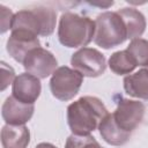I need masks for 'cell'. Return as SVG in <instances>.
I'll return each instance as SVG.
<instances>
[{
	"label": "cell",
	"instance_id": "6da1fadb",
	"mask_svg": "<svg viewBox=\"0 0 148 148\" xmlns=\"http://www.w3.org/2000/svg\"><path fill=\"white\" fill-rule=\"evenodd\" d=\"M104 103L95 96H83L67 106V123L73 134L89 135L108 114Z\"/></svg>",
	"mask_w": 148,
	"mask_h": 148
},
{
	"label": "cell",
	"instance_id": "7a4b0ae2",
	"mask_svg": "<svg viewBox=\"0 0 148 148\" xmlns=\"http://www.w3.org/2000/svg\"><path fill=\"white\" fill-rule=\"evenodd\" d=\"M95 28V21L90 17L66 12L59 20L58 39L60 44L66 47L82 49L94 39Z\"/></svg>",
	"mask_w": 148,
	"mask_h": 148
},
{
	"label": "cell",
	"instance_id": "3957f363",
	"mask_svg": "<svg viewBox=\"0 0 148 148\" xmlns=\"http://www.w3.org/2000/svg\"><path fill=\"white\" fill-rule=\"evenodd\" d=\"M57 23V13L46 6H34L14 14L12 31H23L36 36H50Z\"/></svg>",
	"mask_w": 148,
	"mask_h": 148
},
{
	"label": "cell",
	"instance_id": "277c9868",
	"mask_svg": "<svg viewBox=\"0 0 148 148\" xmlns=\"http://www.w3.org/2000/svg\"><path fill=\"white\" fill-rule=\"evenodd\" d=\"M94 42L102 49L109 50L123 44L127 39V31L117 12H104L95 20Z\"/></svg>",
	"mask_w": 148,
	"mask_h": 148
},
{
	"label": "cell",
	"instance_id": "5b68a950",
	"mask_svg": "<svg viewBox=\"0 0 148 148\" xmlns=\"http://www.w3.org/2000/svg\"><path fill=\"white\" fill-rule=\"evenodd\" d=\"M83 83V76L75 69L61 66L56 69L50 79V90L59 101L67 102L74 98Z\"/></svg>",
	"mask_w": 148,
	"mask_h": 148
},
{
	"label": "cell",
	"instance_id": "8992f818",
	"mask_svg": "<svg viewBox=\"0 0 148 148\" xmlns=\"http://www.w3.org/2000/svg\"><path fill=\"white\" fill-rule=\"evenodd\" d=\"M71 65L73 69L87 77H98L106 69L105 57L92 47H82L74 52L71 58Z\"/></svg>",
	"mask_w": 148,
	"mask_h": 148
},
{
	"label": "cell",
	"instance_id": "52a82bcc",
	"mask_svg": "<svg viewBox=\"0 0 148 148\" xmlns=\"http://www.w3.org/2000/svg\"><path fill=\"white\" fill-rule=\"evenodd\" d=\"M146 108L142 102L119 97L112 113L116 124L124 131L132 133L142 121Z\"/></svg>",
	"mask_w": 148,
	"mask_h": 148
},
{
	"label": "cell",
	"instance_id": "ba28073f",
	"mask_svg": "<svg viewBox=\"0 0 148 148\" xmlns=\"http://www.w3.org/2000/svg\"><path fill=\"white\" fill-rule=\"evenodd\" d=\"M22 65L27 73L32 74L38 79H46L58 68L56 57L42 46L31 50L24 58Z\"/></svg>",
	"mask_w": 148,
	"mask_h": 148
},
{
	"label": "cell",
	"instance_id": "9c48e42d",
	"mask_svg": "<svg viewBox=\"0 0 148 148\" xmlns=\"http://www.w3.org/2000/svg\"><path fill=\"white\" fill-rule=\"evenodd\" d=\"M39 80L40 79L27 72L18 74L12 84V96L23 103L34 104L42 92V84Z\"/></svg>",
	"mask_w": 148,
	"mask_h": 148
},
{
	"label": "cell",
	"instance_id": "30bf717a",
	"mask_svg": "<svg viewBox=\"0 0 148 148\" xmlns=\"http://www.w3.org/2000/svg\"><path fill=\"white\" fill-rule=\"evenodd\" d=\"M36 47H40L38 36L23 31H12L6 45L9 56L20 64H23L27 54Z\"/></svg>",
	"mask_w": 148,
	"mask_h": 148
},
{
	"label": "cell",
	"instance_id": "8fae6325",
	"mask_svg": "<svg viewBox=\"0 0 148 148\" xmlns=\"http://www.w3.org/2000/svg\"><path fill=\"white\" fill-rule=\"evenodd\" d=\"M34 111V104H27L16 99L14 96H9L2 104L1 116L8 125H25L31 119Z\"/></svg>",
	"mask_w": 148,
	"mask_h": 148
},
{
	"label": "cell",
	"instance_id": "7c38bea8",
	"mask_svg": "<svg viewBox=\"0 0 148 148\" xmlns=\"http://www.w3.org/2000/svg\"><path fill=\"white\" fill-rule=\"evenodd\" d=\"M117 13L125 24L128 39L133 40L135 38H140L143 35L147 27V22L145 15L140 10L132 7H125L117 10Z\"/></svg>",
	"mask_w": 148,
	"mask_h": 148
},
{
	"label": "cell",
	"instance_id": "4fadbf2b",
	"mask_svg": "<svg viewBox=\"0 0 148 148\" xmlns=\"http://www.w3.org/2000/svg\"><path fill=\"white\" fill-rule=\"evenodd\" d=\"M30 143V131L25 125H8L1 130L2 148H27Z\"/></svg>",
	"mask_w": 148,
	"mask_h": 148
},
{
	"label": "cell",
	"instance_id": "5bb4252c",
	"mask_svg": "<svg viewBox=\"0 0 148 148\" xmlns=\"http://www.w3.org/2000/svg\"><path fill=\"white\" fill-rule=\"evenodd\" d=\"M98 130L102 139L111 146H123L128 141L131 136L130 132L121 130L116 124L112 113H108L105 116V118L101 121Z\"/></svg>",
	"mask_w": 148,
	"mask_h": 148
},
{
	"label": "cell",
	"instance_id": "9a60e30c",
	"mask_svg": "<svg viewBox=\"0 0 148 148\" xmlns=\"http://www.w3.org/2000/svg\"><path fill=\"white\" fill-rule=\"evenodd\" d=\"M124 89L127 95L148 101V69L141 68L138 72L124 77Z\"/></svg>",
	"mask_w": 148,
	"mask_h": 148
},
{
	"label": "cell",
	"instance_id": "2e32d148",
	"mask_svg": "<svg viewBox=\"0 0 148 148\" xmlns=\"http://www.w3.org/2000/svg\"><path fill=\"white\" fill-rule=\"evenodd\" d=\"M108 65L110 69L117 75H130L136 67L134 59L127 50H121L112 53L109 58Z\"/></svg>",
	"mask_w": 148,
	"mask_h": 148
},
{
	"label": "cell",
	"instance_id": "e0dca14e",
	"mask_svg": "<svg viewBox=\"0 0 148 148\" xmlns=\"http://www.w3.org/2000/svg\"><path fill=\"white\" fill-rule=\"evenodd\" d=\"M134 59L136 66H148V40L143 38H135L131 40L126 49Z\"/></svg>",
	"mask_w": 148,
	"mask_h": 148
},
{
	"label": "cell",
	"instance_id": "ac0fdd59",
	"mask_svg": "<svg viewBox=\"0 0 148 148\" xmlns=\"http://www.w3.org/2000/svg\"><path fill=\"white\" fill-rule=\"evenodd\" d=\"M65 148H104L102 147L98 141L89 135H75L72 134L67 138Z\"/></svg>",
	"mask_w": 148,
	"mask_h": 148
},
{
	"label": "cell",
	"instance_id": "d6986e66",
	"mask_svg": "<svg viewBox=\"0 0 148 148\" xmlns=\"http://www.w3.org/2000/svg\"><path fill=\"white\" fill-rule=\"evenodd\" d=\"M15 79L16 76L14 69L5 61H1V90H5L10 83L13 84Z\"/></svg>",
	"mask_w": 148,
	"mask_h": 148
},
{
	"label": "cell",
	"instance_id": "ffe728a7",
	"mask_svg": "<svg viewBox=\"0 0 148 148\" xmlns=\"http://www.w3.org/2000/svg\"><path fill=\"white\" fill-rule=\"evenodd\" d=\"M0 15H1V34H5L7 30L12 28L14 14L9 8L5 7L3 5H0Z\"/></svg>",
	"mask_w": 148,
	"mask_h": 148
},
{
	"label": "cell",
	"instance_id": "44dd1931",
	"mask_svg": "<svg viewBox=\"0 0 148 148\" xmlns=\"http://www.w3.org/2000/svg\"><path fill=\"white\" fill-rule=\"evenodd\" d=\"M89 3L91 5V6H97V7H102V8H108V7H110V6H112L113 5V1H106V2H91V1H89Z\"/></svg>",
	"mask_w": 148,
	"mask_h": 148
},
{
	"label": "cell",
	"instance_id": "7402d4cb",
	"mask_svg": "<svg viewBox=\"0 0 148 148\" xmlns=\"http://www.w3.org/2000/svg\"><path fill=\"white\" fill-rule=\"evenodd\" d=\"M35 148H58V147L52 145V143H50V142H40Z\"/></svg>",
	"mask_w": 148,
	"mask_h": 148
},
{
	"label": "cell",
	"instance_id": "603a6c76",
	"mask_svg": "<svg viewBox=\"0 0 148 148\" xmlns=\"http://www.w3.org/2000/svg\"><path fill=\"white\" fill-rule=\"evenodd\" d=\"M147 69H148V66H147Z\"/></svg>",
	"mask_w": 148,
	"mask_h": 148
}]
</instances>
